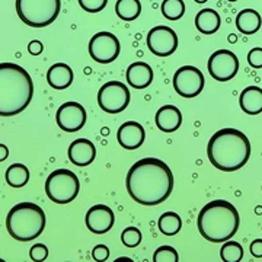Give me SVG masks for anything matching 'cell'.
<instances>
[{
  "label": "cell",
  "mask_w": 262,
  "mask_h": 262,
  "mask_svg": "<svg viewBox=\"0 0 262 262\" xmlns=\"http://www.w3.org/2000/svg\"><path fill=\"white\" fill-rule=\"evenodd\" d=\"M128 195L141 206L165 203L173 189V173L163 160L144 158L136 162L125 178Z\"/></svg>",
  "instance_id": "1"
},
{
  "label": "cell",
  "mask_w": 262,
  "mask_h": 262,
  "mask_svg": "<svg viewBox=\"0 0 262 262\" xmlns=\"http://www.w3.org/2000/svg\"><path fill=\"white\" fill-rule=\"evenodd\" d=\"M251 150V141L242 131L222 128L208 141L207 156L215 169L222 172H234L248 163Z\"/></svg>",
  "instance_id": "2"
},
{
  "label": "cell",
  "mask_w": 262,
  "mask_h": 262,
  "mask_svg": "<svg viewBox=\"0 0 262 262\" xmlns=\"http://www.w3.org/2000/svg\"><path fill=\"white\" fill-rule=\"evenodd\" d=\"M32 96L34 82L28 72L15 63H0V117L20 114Z\"/></svg>",
  "instance_id": "3"
},
{
  "label": "cell",
  "mask_w": 262,
  "mask_h": 262,
  "mask_svg": "<svg viewBox=\"0 0 262 262\" xmlns=\"http://www.w3.org/2000/svg\"><path fill=\"white\" fill-rule=\"evenodd\" d=\"M241 225L236 207L226 200H214L201 208L196 226L200 234L211 244H223L233 237Z\"/></svg>",
  "instance_id": "4"
},
{
  "label": "cell",
  "mask_w": 262,
  "mask_h": 262,
  "mask_svg": "<svg viewBox=\"0 0 262 262\" xmlns=\"http://www.w3.org/2000/svg\"><path fill=\"white\" fill-rule=\"evenodd\" d=\"M8 233L18 242H31L46 229V213L34 203H19L6 217Z\"/></svg>",
  "instance_id": "5"
},
{
  "label": "cell",
  "mask_w": 262,
  "mask_h": 262,
  "mask_svg": "<svg viewBox=\"0 0 262 262\" xmlns=\"http://www.w3.org/2000/svg\"><path fill=\"white\" fill-rule=\"evenodd\" d=\"M61 9V0H16L19 19L32 28L51 25Z\"/></svg>",
  "instance_id": "6"
},
{
  "label": "cell",
  "mask_w": 262,
  "mask_h": 262,
  "mask_svg": "<svg viewBox=\"0 0 262 262\" xmlns=\"http://www.w3.org/2000/svg\"><path fill=\"white\" fill-rule=\"evenodd\" d=\"M80 184L75 172L69 169H57L46 181V194L56 204H69L79 194Z\"/></svg>",
  "instance_id": "7"
},
{
  "label": "cell",
  "mask_w": 262,
  "mask_h": 262,
  "mask_svg": "<svg viewBox=\"0 0 262 262\" xmlns=\"http://www.w3.org/2000/svg\"><path fill=\"white\" fill-rule=\"evenodd\" d=\"M130 99L131 95L127 84L118 80L106 82L98 92V105L106 114L122 113L128 106Z\"/></svg>",
  "instance_id": "8"
},
{
  "label": "cell",
  "mask_w": 262,
  "mask_h": 262,
  "mask_svg": "<svg viewBox=\"0 0 262 262\" xmlns=\"http://www.w3.org/2000/svg\"><path fill=\"white\" fill-rule=\"evenodd\" d=\"M89 56L99 64H110L115 61L121 53L120 39L111 32H98L89 41Z\"/></svg>",
  "instance_id": "9"
},
{
  "label": "cell",
  "mask_w": 262,
  "mask_h": 262,
  "mask_svg": "<svg viewBox=\"0 0 262 262\" xmlns=\"http://www.w3.org/2000/svg\"><path fill=\"white\" fill-rule=\"evenodd\" d=\"M206 84L204 75L194 66L179 67L173 75V89L184 98H195L203 92Z\"/></svg>",
  "instance_id": "10"
},
{
  "label": "cell",
  "mask_w": 262,
  "mask_h": 262,
  "mask_svg": "<svg viewBox=\"0 0 262 262\" xmlns=\"http://www.w3.org/2000/svg\"><path fill=\"white\" fill-rule=\"evenodd\" d=\"M208 73L217 82H229L239 72V58L229 50H217L208 58Z\"/></svg>",
  "instance_id": "11"
},
{
  "label": "cell",
  "mask_w": 262,
  "mask_h": 262,
  "mask_svg": "<svg viewBox=\"0 0 262 262\" xmlns=\"http://www.w3.org/2000/svg\"><path fill=\"white\" fill-rule=\"evenodd\" d=\"M146 42L147 48L155 56L169 57L178 48V35L173 29L166 25H159L150 29Z\"/></svg>",
  "instance_id": "12"
},
{
  "label": "cell",
  "mask_w": 262,
  "mask_h": 262,
  "mask_svg": "<svg viewBox=\"0 0 262 262\" xmlns=\"http://www.w3.org/2000/svg\"><path fill=\"white\" fill-rule=\"evenodd\" d=\"M88 120V114L83 105L79 102H64L57 110V125L66 133H76L82 130Z\"/></svg>",
  "instance_id": "13"
},
{
  "label": "cell",
  "mask_w": 262,
  "mask_h": 262,
  "mask_svg": "<svg viewBox=\"0 0 262 262\" xmlns=\"http://www.w3.org/2000/svg\"><path fill=\"white\" fill-rule=\"evenodd\" d=\"M115 215L111 207L98 204L91 207L84 217V223L88 230H91L95 234H103L113 229Z\"/></svg>",
  "instance_id": "14"
},
{
  "label": "cell",
  "mask_w": 262,
  "mask_h": 262,
  "mask_svg": "<svg viewBox=\"0 0 262 262\" xmlns=\"http://www.w3.org/2000/svg\"><path fill=\"white\" fill-rule=\"evenodd\" d=\"M146 139V131L143 125L136 121H127L117 131V140L122 149L136 150L140 147Z\"/></svg>",
  "instance_id": "15"
},
{
  "label": "cell",
  "mask_w": 262,
  "mask_h": 262,
  "mask_svg": "<svg viewBox=\"0 0 262 262\" xmlns=\"http://www.w3.org/2000/svg\"><path fill=\"white\" fill-rule=\"evenodd\" d=\"M69 160L76 166H88L96 158V147L88 139H77L69 146Z\"/></svg>",
  "instance_id": "16"
},
{
  "label": "cell",
  "mask_w": 262,
  "mask_h": 262,
  "mask_svg": "<svg viewBox=\"0 0 262 262\" xmlns=\"http://www.w3.org/2000/svg\"><path fill=\"white\" fill-rule=\"evenodd\" d=\"M155 122L160 131L173 133L182 124V114L175 105H163L155 115Z\"/></svg>",
  "instance_id": "17"
},
{
  "label": "cell",
  "mask_w": 262,
  "mask_h": 262,
  "mask_svg": "<svg viewBox=\"0 0 262 262\" xmlns=\"http://www.w3.org/2000/svg\"><path fill=\"white\" fill-rule=\"evenodd\" d=\"M127 82L134 89H146L153 82V69L144 61H136L127 69Z\"/></svg>",
  "instance_id": "18"
},
{
  "label": "cell",
  "mask_w": 262,
  "mask_h": 262,
  "mask_svg": "<svg viewBox=\"0 0 262 262\" xmlns=\"http://www.w3.org/2000/svg\"><path fill=\"white\" fill-rule=\"evenodd\" d=\"M47 82L53 89L64 91L73 83V70L64 63H56L48 69Z\"/></svg>",
  "instance_id": "19"
},
{
  "label": "cell",
  "mask_w": 262,
  "mask_h": 262,
  "mask_svg": "<svg viewBox=\"0 0 262 262\" xmlns=\"http://www.w3.org/2000/svg\"><path fill=\"white\" fill-rule=\"evenodd\" d=\"M239 106L248 115L262 113V89L258 86H248L239 96Z\"/></svg>",
  "instance_id": "20"
},
{
  "label": "cell",
  "mask_w": 262,
  "mask_h": 262,
  "mask_svg": "<svg viewBox=\"0 0 262 262\" xmlns=\"http://www.w3.org/2000/svg\"><path fill=\"white\" fill-rule=\"evenodd\" d=\"M261 15L255 9L241 10L236 16V28L244 35H252L261 29Z\"/></svg>",
  "instance_id": "21"
},
{
  "label": "cell",
  "mask_w": 262,
  "mask_h": 262,
  "mask_svg": "<svg viewBox=\"0 0 262 262\" xmlns=\"http://www.w3.org/2000/svg\"><path fill=\"white\" fill-rule=\"evenodd\" d=\"M222 24L220 15L214 9H201L195 16V28L204 35H211L219 31Z\"/></svg>",
  "instance_id": "22"
},
{
  "label": "cell",
  "mask_w": 262,
  "mask_h": 262,
  "mask_svg": "<svg viewBox=\"0 0 262 262\" xmlns=\"http://www.w3.org/2000/svg\"><path fill=\"white\" fill-rule=\"evenodd\" d=\"M5 179L6 184L12 188L25 187L29 181V169L22 163H13L6 169Z\"/></svg>",
  "instance_id": "23"
},
{
  "label": "cell",
  "mask_w": 262,
  "mask_h": 262,
  "mask_svg": "<svg viewBox=\"0 0 262 262\" xmlns=\"http://www.w3.org/2000/svg\"><path fill=\"white\" fill-rule=\"evenodd\" d=\"M115 12H117V16L125 22L136 20L141 13L140 0H117Z\"/></svg>",
  "instance_id": "24"
},
{
  "label": "cell",
  "mask_w": 262,
  "mask_h": 262,
  "mask_svg": "<svg viewBox=\"0 0 262 262\" xmlns=\"http://www.w3.org/2000/svg\"><path fill=\"white\" fill-rule=\"evenodd\" d=\"M158 227H159V230L163 234H166V236H173V234H177L181 230V227H182V220H181V217L177 213H173V211H166V213H163V214L160 215L159 220H158Z\"/></svg>",
  "instance_id": "25"
},
{
  "label": "cell",
  "mask_w": 262,
  "mask_h": 262,
  "mask_svg": "<svg viewBox=\"0 0 262 262\" xmlns=\"http://www.w3.org/2000/svg\"><path fill=\"white\" fill-rule=\"evenodd\" d=\"M160 9L169 20H179L185 13V3L184 0H163Z\"/></svg>",
  "instance_id": "26"
},
{
  "label": "cell",
  "mask_w": 262,
  "mask_h": 262,
  "mask_svg": "<svg viewBox=\"0 0 262 262\" xmlns=\"http://www.w3.org/2000/svg\"><path fill=\"white\" fill-rule=\"evenodd\" d=\"M220 256L225 262H239L244 258V248L239 242L226 241L220 249Z\"/></svg>",
  "instance_id": "27"
},
{
  "label": "cell",
  "mask_w": 262,
  "mask_h": 262,
  "mask_svg": "<svg viewBox=\"0 0 262 262\" xmlns=\"http://www.w3.org/2000/svg\"><path fill=\"white\" fill-rule=\"evenodd\" d=\"M153 261L155 262H178L179 255L178 251L169 245L159 246L153 253Z\"/></svg>",
  "instance_id": "28"
},
{
  "label": "cell",
  "mask_w": 262,
  "mask_h": 262,
  "mask_svg": "<svg viewBox=\"0 0 262 262\" xmlns=\"http://www.w3.org/2000/svg\"><path fill=\"white\" fill-rule=\"evenodd\" d=\"M121 242L127 248H136V246H139L141 242V232L137 227H134V226H130V227L124 229L121 233Z\"/></svg>",
  "instance_id": "29"
},
{
  "label": "cell",
  "mask_w": 262,
  "mask_h": 262,
  "mask_svg": "<svg viewBox=\"0 0 262 262\" xmlns=\"http://www.w3.org/2000/svg\"><path fill=\"white\" fill-rule=\"evenodd\" d=\"M79 5L82 9L89 13H98L105 9V6L108 5V0H79Z\"/></svg>",
  "instance_id": "30"
},
{
  "label": "cell",
  "mask_w": 262,
  "mask_h": 262,
  "mask_svg": "<svg viewBox=\"0 0 262 262\" xmlns=\"http://www.w3.org/2000/svg\"><path fill=\"white\" fill-rule=\"evenodd\" d=\"M31 259L35 262H42L47 259L48 256V248L44 244H35L32 245L31 251H29Z\"/></svg>",
  "instance_id": "31"
},
{
  "label": "cell",
  "mask_w": 262,
  "mask_h": 262,
  "mask_svg": "<svg viewBox=\"0 0 262 262\" xmlns=\"http://www.w3.org/2000/svg\"><path fill=\"white\" fill-rule=\"evenodd\" d=\"M248 63L253 69H262V48L255 47L248 53Z\"/></svg>",
  "instance_id": "32"
},
{
  "label": "cell",
  "mask_w": 262,
  "mask_h": 262,
  "mask_svg": "<svg viewBox=\"0 0 262 262\" xmlns=\"http://www.w3.org/2000/svg\"><path fill=\"white\" fill-rule=\"evenodd\" d=\"M92 256L95 261L103 262L110 258V248L106 245H96L92 251Z\"/></svg>",
  "instance_id": "33"
},
{
  "label": "cell",
  "mask_w": 262,
  "mask_h": 262,
  "mask_svg": "<svg viewBox=\"0 0 262 262\" xmlns=\"http://www.w3.org/2000/svg\"><path fill=\"white\" fill-rule=\"evenodd\" d=\"M42 50H44V46H42V42H41V41L34 39V41H31V42H29V46H28L29 54H32V56H39V54L42 53Z\"/></svg>",
  "instance_id": "34"
},
{
  "label": "cell",
  "mask_w": 262,
  "mask_h": 262,
  "mask_svg": "<svg viewBox=\"0 0 262 262\" xmlns=\"http://www.w3.org/2000/svg\"><path fill=\"white\" fill-rule=\"evenodd\" d=\"M249 251L255 258H262V239H255L253 242H251Z\"/></svg>",
  "instance_id": "35"
},
{
  "label": "cell",
  "mask_w": 262,
  "mask_h": 262,
  "mask_svg": "<svg viewBox=\"0 0 262 262\" xmlns=\"http://www.w3.org/2000/svg\"><path fill=\"white\" fill-rule=\"evenodd\" d=\"M8 156H9V149H8V146H5V144L0 143V162L8 159Z\"/></svg>",
  "instance_id": "36"
},
{
  "label": "cell",
  "mask_w": 262,
  "mask_h": 262,
  "mask_svg": "<svg viewBox=\"0 0 262 262\" xmlns=\"http://www.w3.org/2000/svg\"><path fill=\"white\" fill-rule=\"evenodd\" d=\"M117 261H131L130 258H118Z\"/></svg>",
  "instance_id": "37"
},
{
  "label": "cell",
  "mask_w": 262,
  "mask_h": 262,
  "mask_svg": "<svg viewBox=\"0 0 262 262\" xmlns=\"http://www.w3.org/2000/svg\"><path fill=\"white\" fill-rule=\"evenodd\" d=\"M194 2H195V3H206L207 0H194Z\"/></svg>",
  "instance_id": "38"
},
{
  "label": "cell",
  "mask_w": 262,
  "mask_h": 262,
  "mask_svg": "<svg viewBox=\"0 0 262 262\" xmlns=\"http://www.w3.org/2000/svg\"><path fill=\"white\" fill-rule=\"evenodd\" d=\"M227 2H237V0H227Z\"/></svg>",
  "instance_id": "39"
}]
</instances>
